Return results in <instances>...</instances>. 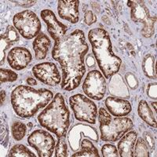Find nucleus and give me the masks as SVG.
<instances>
[{
	"label": "nucleus",
	"mask_w": 157,
	"mask_h": 157,
	"mask_svg": "<svg viewBox=\"0 0 157 157\" xmlns=\"http://www.w3.org/2000/svg\"><path fill=\"white\" fill-rule=\"evenodd\" d=\"M137 113L140 117L148 125L152 127L156 128V120L154 116L152 111L150 109L149 105L145 101L141 100L139 102L138 108H137Z\"/></svg>",
	"instance_id": "20"
},
{
	"label": "nucleus",
	"mask_w": 157,
	"mask_h": 157,
	"mask_svg": "<svg viewBox=\"0 0 157 157\" xmlns=\"http://www.w3.org/2000/svg\"><path fill=\"white\" fill-rule=\"evenodd\" d=\"M82 137L94 142L98 141V134L96 129L83 123H78L71 127L68 134V141L72 151L76 152L80 148Z\"/></svg>",
	"instance_id": "12"
},
{
	"label": "nucleus",
	"mask_w": 157,
	"mask_h": 157,
	"mask_svg": "<svg viewBox=\"0 0 157 157\" xmlns=\"http://www.w3.org/2000/svg\"><path fill=\"white\" fill-rule=\"evenodd\" d=\"M134 147L135 148H134V156H149V148L144 138H141V137L137 138Z\"/></svg>",
	"instance_id": "23"
},
{
	"label": "nucleus",
	"mask_w": 157,
	"mask_h": 157,
	"mask_svg": "<svg viewBox=\"0 0 157 157\" xmlns=\"http://www.w3.org/2000/svg\"><path fill=\"white\" fill-rule=\"evenodd\" d=\"M126 78H127V82H128L130 87H131L132 89H134V88L137 87V79H136L135 77H134V75L129 73L126 75Z\"/></svg>",
	"instance_id": "32"
},
{
	"label": "nucleus",
	"mask_w": 157,
	"mask_h": 157,
	"mask_svg": "<svg viewBox=\"0 0 157 157\" xmlns=\"http://www.w3.org/2000/svg\"><path fill=\"white\" fill-rule=\"evenodd\" d=\"M51 41L50 38L44 33H39L33 41L32 46L35 51V57L36 60H43L46 58L50 50Z\"/></svg>",
	"instance_id": "18"
},
{
	"label": "nucleus",
	"mask_w": 157,
	"mask_h": 157,
	"mask_svg": "<svg viewBox=\"0 0 157 157\" xmlns=\"http://www.w3.org/2000/svg\"><path fill=\"white\" fill-rule=\"evenodd\" d=\"M28 143L40 157H50L55 148L54 137L46 130H36L28 137Z\"/></svg>",
	"instance_id": "10"
},
{
	"label": "nucleus",
	"mask_w": 157,
	"mask_h": 157,
	"mask_svg": "<svg viewBox=\"0 0 157 157\" xmlns=\"http://www.w3.org/2000/svg\"><path fill=\"white\" fill-rule=\"evenodd\" d=\"M105 104L110 114L115 117L127 116L132 110L131 105L128 101L119 98L109 97L106 98Z\"/></svg>",
	"instance_id": "16"
},
{
	"label": "nucleus",
	"mask_w": 157,
	"mask_h": 157,
	"mask_svg": "<svg viewBox=\"0 0 157 157\" xmlns=\"http://www.w3.org/2000/svg\"><path fill=\"white\" fill-rule=\"evenodd\" d=\"M88 51L85 34L80 29H75L54 43L52 57L60 64L62 70V90H74L80 85L86 72L84 57Z\"/></svg>",
	"instance_id": "1"
},
{
	"label": "nucleus",
	"mask_w": 157,
	"mask_h": 157,
	"mask_svg": "<svg viewBox=\"0 0 157 157\" xmlns=\"http://www.w3.org/2000/svg\"><path fill=\"white\" fill-rule=\"evenodd\" d=\"M101 139L116 142L134 127L132 120L127 117H114L104 108L98 110Z\"/></svg>",
	"instance_id": "5"
},
{
	"label": "nucleus",
	"mask_w": 157,
	"mask_h": 157,
	"mask_svg": "<svg viewBox=\"0 0 157 157\" xmlns=\"http://www.w3.org/2000/svg\"><path fill=\"white\" fill-rule=\"evenodd\" d=\"M127 6L131 9L130 17L133 21L143 24V28L141 31V35L145 38L152 37L155 33L156 16L152 17L150 15L144 1L130 0L127 2Z\"/></svg>",
	"instance_id": "6"
},
{
	"label": "nucleus",
	"mask_w": 157,
	"mask_h": 157,
	"mask_svg": "<svg viewBox=\"0 0 157 157\" xmlns=\"http://www.w3.org/2000/svg\"><path fill=\"white\" fill-rule=\"evenodd\" d=\"M39 124L57 137L66 136L70 126V112L63 95L57 93L52 101L39 113Z\"/></svg>",
	"instance_id": "4"
},
{
	"label": "nucleus",
	"mask_w": 157,
	"mask_h": 157,
	"mask_svg": "<svg viewBox=\"0 0 157 157\" xmlns=\"http://www.w3.org/2000/svg\"><path fill=\"white\" fill-rule=\"evenodd\" d=\"M156 83H150L147 88V94L150 98L156 99L157 94H156Z\"/></svg>",
	"instance_id": "30"
},
{
	"label": "nucleus",
	"mask_w": 157,
	"mask_h": 157,
	"mask_svg": "<svg viewBox=\"0 0 157 157\" xmlns=\"http://www.w3.org/2000/svg\"><path fill=\"white\" fill-rule=\"evenodd\" d=\"M11 2L23 7H29L36 3V1H11Z\"/></svg>",
	"instance_id": "33"
},
{
	"label": "nucleus",
	"mask_w": 157,
	"mask_h": 157,
	"mask_svg": "<svg viewBox=\"0 0 157 157\" xmlns=\"http://www.w3.org/2000/svg\"><path fill=\"white\" fill-rule=\"evenodd\" d=\"M8 156L10 157H36V155H35L33 152L29 150L26 146L21 144H17L15 145L11 148L10 150Z\"/></svg>",
	"instance_id": "22"
},
{
	"label": "nucleus",
	"mask_w": 157,
	"mask_h": 157,
	"mask_svg": "<svg viewBox=\"0 0 157 157\" xmlns=\"http://www.w3.org/2000/svg\"><path fill=\"white\" fill-rule=\"evenodd\" d=\"M102 155L104 157H118L120 156V154L118 152L116 147L110 144H105L101 148Z\"/></svg>",
	"instance_id": "28"
},
{
	"label": "nucleus",
	"mask_w": 157,
	"mask_h": 157,
	"mask_svg": "<svg viewBox=\"0 0 157 157\" xmlns=\"http://www.w3.org/2000/svg\"><path fill=\"white\" fill-rule=\"evenodd\" d=\"M34 76L43 83L50 86L58 85L62 80L56 64L53 62H43L32 68Z\"/></svg>",
	"instance_id": "11"
},
{
	"label": "nucleus",
	"mask_w": 157,
	"mask_h": 157,
	"mask_svg": "<svg viewBox=\"0 0 157 157\" xmlns=\"http://www.w3.org/2000/svg\"><path fill=\"white\" fill-rule=\"evenodd\" d=\"M155 60L152 54H147L143 60L142 70L145 76L149 78H156Z\"/></svg>",
	"instance_id": "21"
},
{
	"label": "nucleus",
	"mask_w": 157,
	"mask_h": 157,
	"mask_svg": "<svg viewBox=\"0 0 157 157\" xmlns=\"http://www.w3.org/2000/svg\"><path fill=\"white\" fill-rule=\"evenodd\" d=\"M14 28L20 35L26 39L36 37L41 30V22L36 13L33 11L24 10L16 13L13 18Z\"/></svg>",
	"instance_id": "8"
},
{
	"label": "nucleus",
	"mask_w": 157,
	"mask_h": 157,
	"mask_svg": "<svg viewBox=\"0 0 157 157\" xmlns=\"http://www.w3.org/2000/svg\"><path fill=\"white\" fill-rule=\"evenodd\" d=\"M18 75L13 71L6 68L0 69V82L1 83L7 82H14L17 79Z\"/></svg>",
	"instance_id": "27"
},
{
	"label": "nucleus",
	"mask_w": 157,
	"mask_h": 157,
	"mask_svg": "<svg viewBox=\"0 0 157 157\" xmlns=\"http://www.w3.org/2000/svg\"><path fill=\"white\" fill-rule=\"evenodd\" d=\"M137 138V133L135 131H130L126 133L125 135L121 137L118 143V152L121 157L134 156V148L136 140Z\"/></svg>",
	"instance_id": "17"
},
{
	"label": "nucleus",
	"mask_w": 157,
	"mask_h": 157,
	"mask_svg": "<svg viewBox=\"0 0 157 157\" xmlns=\"http://www.w3.org/2000/svg\"><path fill=\"white\" fill-rule=\"evenodd\" d=\"M71 109L78 121L95 124L98 116L96 104L85 95L77 94L69 98Z\"/></svg>",
	"instance_id": "7"
},
{
	"label": "nucleus",
	"mask_w": 157,
	"mask_h": 157,
	"mask_svg": "<svg viewBox=\"0 0 157 157\" xmlns=\"http://www.w3.org/2000/svg\"><path fill=\"white\" fill-rule=\"evenodd\" d=\"M27 82L29 85H37V82H36V79L32 78H28Z\"/></svg>",
	"instance_id": "35"
},
{
	"label": "nucleus",
	"mask_w": 157,
	"mask_h": 157,
	"mask_svg": "<svg viewBox=\"0 0 157 157\" xmlns=\"http://www.w3.org/2000/svg\"><path fill=\"white\" fill-rule=\"evenodd\" d=\"M97 20H98V18L94 14L92 11L88 10L85 13V14H84V21H85V23L87 25H93L95 22H97Z\"/></svg>",
	"instance_id": "29"
},
{
	"label": "nucleus",
	"mask_w": 157,
	"mask_h": 157,
	"mask_svg": "<svg viewBox=\"0 0 157 157\" xmlns=\"http://www.w3.org/2000/svg\"><path fill=\"white\" fill-rule=\"evenodd\" d=\"M144 139L148 144V148L151 149V151H153V149H155V141H154L153 137L150 135L148 132H145L144 133Z\"/></svg>",
	"instance_id": "31"
},
{
	"label": "nucleus",
	"mask_w": 157,
	"mask_h": 157,
	"mask_svg": "<svg viewBox=\"0 0 157 157\" xmlns=\"http://www.w3.org/2000/svg\"><path fill=\"white\" fill-rule=\"evenodd\" d=\"M99 157L100 155L96 147L92 141L87 138L82 140L80 144V150L72 154L71 157Z\"/></svg>",
	"instance_id": "19"
},
{
	"label": "nucleus",
	"mask_w": 157,
	"mask_h": 157,
	"mask_svg": "<svg viewBox=\"0 0 157 157\" xmlns=\"http://www.w3.org/2000/svg\"><path fill=\"white\" fill-rule=\"evenodd\" d=\"M41 17L47 26V31L50 37L57 42L65 37L68 27L60 22L56 17L54 13L50 10H43L40 13Z\"/></svg>",
	"instance_id": "13"
},
{
	"label": "nucleus",
	"mask_w": 157,
	"mask_h": 157,
	"mask_svg": "<svg viewBox=\"0 0 157 157\" xmlns=\"http://www.w3.org/2000/svg\"><path fill=\"white\" fill-rule=\"evenodd\" d=\"M54 98V94L47 89L36 90L20 85L12 91L11 104L15 113L21 118L34 116L39 109L47 107Z\"/></svg>",
	"instance_id": "2"
},
{
	"label": "nucleus",
	"mask_w": 157,
	"mask_h": 157,
	"mask_svg": "<svg viewBox=\"0 0 157 157\" xmlns=\"http://www.w3.org/2000/svg\"><path fill=\"white\" fill-rule=\"evenodd\" d=\"M57 12L59 17L71 24H76L79 20L78 0H59Z\"/></svg>",
	"instance_id": "15"
},
{
	"label": "nucleus",
	"mask_w": 157,
	"mask_h": 157,
	"mask_svg": "<svg viewBox=\"0 0 157 157\" xmlns=\"http://www.w3.org/2000/svg\"><path fill=\"white\" fill-rule=\"evenodd\" d=\"M88 39L99 68L105 78L117 73L122 64L120 57L113 52L110 36L105 29L98 28L89 32Z\"/></svg>",
	"instance_id": "3"
},
{
	"label": "nucleus",
	"mask_w": 157,
	"mask_h": 157,
	"mask_svg": "<svg viewBox=\"0 0 157 157\" xmlns=\"http://www.w3.org/2000/svg\"><path fill=\"white\" fill-rule=\"evenodd\" d=\"M82 90L85 94L95 101H101L105 97L107 90L105 78L98 70L88 72L83 82Z\"/></svg>",
	"instance_id": "9"
},
{
	"label": "nucleus",
	"mask_w": 157,
	"mask_h": 157,
	"mask_svg": "<svg viewBox=\"0 0 157 157\" xmlns=\"http://www.w3.org/2000/svg\"><path fill=\"white\" fill-rule=\"evenodd\" d=\"M68 155V146L65 141V136L59 137L57 145L55 146L56 157H66Z\"/></svg>",
	"instance_id": "26"
},
{
	"label": "nucleus",
	"mask_w": 157,
	"mask_h": 157,
	"mask_svg": "<svg viewBox=\"0 0 157 157\" xmlns=\"http://www.w3.org/2000/svg\"><path fill=\"white\" fill-rule=\"evenodd\" d=\"M152 107L154 108V110H155V112H156V102H152Z\"/></svg>",
	"instance_id": "36"
},
{
	"label": "nucleus",
	"mask_w": 157,
	"mask_h": 157,
	"mask_svg": "<svg viewBox=\"0 0 157 157\" xmlns=\"http://www.w3.org/2000/svg\"><path fill=\"white\" fill-rule=\"evenodd\" d=\"M0 94H1V105H2L4 103V101H5V99H6L5 90H1V92H0Z\"/></svg>",
	"instance_id": "34"
},
{
	"label": "nucleus",
	"mask_w": 157,
	"mask_h": 157,
	"mask_svg": "<svg viewBox=\"0 0 157 157\" xmlns=\"http://www.w3.org/2000/svg\"><path fill=\"white\" fill-rule=\"evenodd\" d=\"M19 40V36L17 32L16 29L13 26H8L7 30L5 34L1 36V43L6 44V49H7L10 45L17 42Z\"/></svg>",
	"instance_id": "24"
},
{
	"label": "nucleus",
	"mask_w": 157,
	"mask_h": 157,
	"mask_svg": "<svg viewBox=\"0 0 157 157\" xmlns=\"http://www.w3.org/2000/svg\"><path fill=\"white\" fill-rule=\"evenodd\" d=\"M27 127L21 122H14L11 127V133L16 141H21L25 137Z\"/></svg>",
	"instance_id": "25"
},
{
	"label": "nucleus",
	"mask_w": 157,
	"mask_h": 157,
	"mask_svg": "<svg viewBox=\"0 0 157 157\" xmlns=\"http://www.w3.org/2000/svg\"><path fill=\"white\" fill-rule=\"evenodd\" d=\"M32 60L30 50L25 47H17L10 50L7 55V61L13 69L20 71L29 65Z\"/></svg>",
	"instance_id": "14"
}]
</instances>
